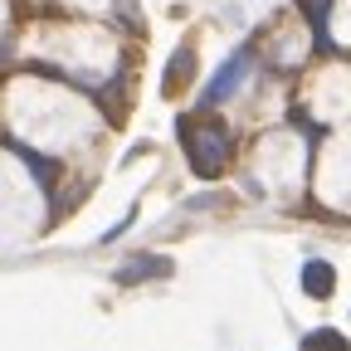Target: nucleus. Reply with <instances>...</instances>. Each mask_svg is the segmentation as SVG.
I'll return each instance as SVG.
<instances>
[{
	"label": "nucleus",
	"instance_id": "f257e3e1",
	"mask_svg": "<svg viewBox=\"0 0 351 351\" xmlns=\"http://www.w3.org/2000/svg\"><path fill=\"white\" fill-rule=\"evenodd\" d=\"M181 142L195 161L200 176H219L230 161V137H225V127H215V122H181Z\"/></svg>",
	"mask_w": 351,
	"mask_h": 351
},
{
	"label": "nucleus",
	"instance_id": "f03ea898",
	"mask_svg": "<svg viewBox=\"0 0 351 351\" xmlns=\"http://www.w3.org/2000/svg\"><path fill=\"white\" fill-rule=\"evenodd\" d=\"M244 73H249V49H239V54L225 59V69H219V73L210 78V88H205V103H225L234 88L244 83Z\"/></svg>",
	"mask_w": 351,
	"mask_h": 351
},
{
	"label": "nucleus",
	"instance_id": "7ed1b4c3",
	"mask_svg": "<svg viewBox=\"0 0 351 351\" xmlns=\"http://www.w3.org/2000/svg\"><path fill=\"white\" fill-rule=\"evenodd\" d=\"M332 263H307V269H302V288L307 293H313V298H327L332 293Z\"/></svg>",
	"mask_w": 351,
	"mask_h": 351
},
{
	"label": "nucleus",
	"instance_id": "20e7f679",
	"mask_svg": "<svg viewBox=\"0 0 351 351\" xmlns=\"http://www.w3.org/2000/svg\"><path fill=\"white\" fill-rule=\"evenodd\" d=\"M307 351H346V341L337 332H313L307 337Z\"/></svg>",
	"mask_w": 351,
	"mask_h": 351
},
{
	"label": "nucleus",
	"instance_id": "39448f33",
	"mask_svg": "<svg viewBox=\"0 0 351 351\" xmlns=\"http://www.w3.org/2000/svg\"><path fill=\"white\" fill-rule=\"evenodd\" d=\"M302 15L322 29V25H327V0H302Z\"/></svg>",
	"mask_w": 351,
	"mask_h": 351
}]
</instances>
